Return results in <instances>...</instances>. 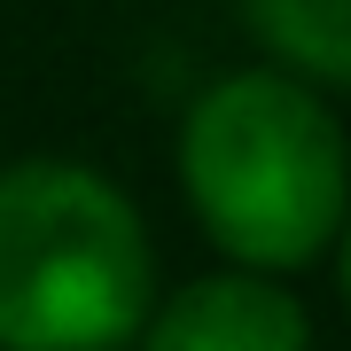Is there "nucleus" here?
<instances>
[{"label":"nucleus","instance_id":"f257e3e1","mask_svg":"<svg viewBox=\"0 0 351 351\" xmlns=\"http://www.w3.org/2000/svg\"><path fill=\"white\" fill-rule=\"evenodd\" d=\"M180 180L242 274H297L343 226V125L289 71L219 78L180 125Z\"/></svg>","mask_w":351,"mask_h":351},{"label":"nucleus","instance_id":"f03ea898","mask_svg":"<svg viewBox=\"0 0 351 351\" xmlns=\"http://www.w3.org/2000/svg\"><path fill=\"white\" fill-rule=\"evenodd\" d=\"M156 313L141 211L86 164L0 172V351H117Z\"/></svg>","mask_w":351,"mask_h":351},{"label":"nucleus","instance_id":"7ed1b4c3","mask_svg":"<svg viewBox=\"0 0 351 351\" xmlns=\"http://www.w3.org/2000/svg\"><path fill=\"white\" fill-rule=\"evenodd\" d=\"M141 351H313V313L274 274H203L141 320Z\"/></svg>","mask_w":351,"mask_h":351},{"label":"nucleus","instance_id":"20e7f679","mask_svg":"<svg viewBox=\"0 0 351 351\" xmlns=\"http://www.w3.org/2000/svg\"><path fill=\"white\" fill-rule=\"evenodd\" d=\"M250 32L313 86L351 78V0H242Z\"/></svg>","mask_w":351,"mask_h":351}]
</instances>
